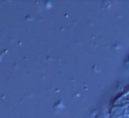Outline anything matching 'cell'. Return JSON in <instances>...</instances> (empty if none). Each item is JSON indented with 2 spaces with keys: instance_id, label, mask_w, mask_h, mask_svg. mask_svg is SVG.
Segmentation results:
<instances>
[{
  "instance_id": "1",
  "label": "cell",
  "mask_w": 129,
  "mask_h": 118,
  "mask_svg": "<svg viewBox=\"0 0 129 118\" xmlns=\"http://www.w3.org/2000/svg\"><path fill=\"white\" fill-rule=\"evenodd\" d=\"M111 118H129V86L115 100Z\"/></svg>"
}]
</instances>
